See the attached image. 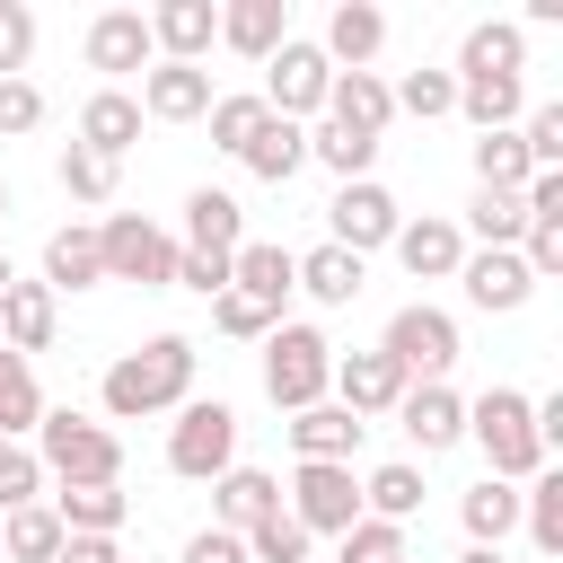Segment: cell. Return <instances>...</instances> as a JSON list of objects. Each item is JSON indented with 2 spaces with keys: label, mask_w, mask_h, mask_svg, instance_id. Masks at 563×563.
I'll use <instances>...</instances> for the list:
<instances>
[{
  "label": "cell",
  "mask_w": 563,
  "mask_h": 563,
  "mask_svg": "<svg viewBox=\"0 0 563 563\" xmlns=\"http://www.w3.org/2000/svg\"><path fill=\"white\" fill-rule=\"evenodd\" d=\"M35 466H44V484H114V475H123V440H114L106 422L70 413V405H44V422H35Z\"/></svg>",
  "instance_id": "obj_2"
},
{
  "label": "cell",
  "mask_w": 563,
  "mask_h": 563,
  "mask_svg": "<svg viewBox=\"0 0 563 563\" xmlns=\"http://www.w3.org/2000/svg\"><path fill=\"white\" fill-rule=\"evenodd\" d=\"M211 325H220V334H238V343H264V334H273L282 317H264V308H255L246 290H220V299H211Z\"/></svg>",
  "instance_id": "obj_48"
},
{
  "label": "cell",
  "mask_w": 563,
  "mask_h": 563,
  "mask_svg": "<svg viewBox=\"0 0 563 563\" xmlns=\"http://www.w3.org/2000/svg\"><path fill=\"white\" fill-rule=\"evenodd\" d=\"M387 97H396V114H413V123H440V114H457V79H449V70H405Z\"/></svg>",
  "instance_id": "obj_38"
},
{
  "label": "cell",
  "mask_w": 563,
  "mask_h": 563,
  "mask_svg": "<svg viewBox=\"0 0 563 563\" xmlns=\"http://www.w3.org/2000/svg\"><path fill=\"white\" fill-rule=\"evenodd\" d=\"M308 158H325V167H334V176L352 185V176H369L378 141H361V132H343V123H317V132H308Z\"/></svg>",
  "instance_id": "obj_42"
},
{
  "label": "cell",
  "mask_w": 563,
  "mask_h": 563,
  "mask_svg": "<svg viewBox=\"0 0 563 563\" xmlns=\"http://www.w3.org/2000/svg\"><path fill=\"white\" fill-rule=\"evenodd\" d=\"M238 167H246V176H264V185H290V176L308 167V123H282V114H264V132L238 150Z\"/></svg>",
  "instance_id": "obj_30"
},
{
  "label": "cell",
  "mask_w": 563,
  "mask_h": 563,
  "mask_svg": "<svg viewBox=\"0 0 563 563\" xmlns=\"http://www.w3.org/2000/svg\"><path fill=\"white\" fill-rule=\"evenodd\" d=\"M238 246H246V211H238V194L194 185V194H185V255H238Z\"/></svg>",
  "instance_id": "obj_21"
},
{
  "label": "cell",
  "mask_w": 563,
  "mask_h": 563,
  "mask_svg": "<svg viewBox=\"0 0 563 563\" xmlns=\"http://www.w3.org/2000/svg\"><path fill=\"white\" fill-rule=\"evenodd\" d=\"M106 282V255H97V229L88 220H70V229H53L44 238V290L62 299V290H97Z\"/></svg>",
  "instance_id": "obj_28"
},
{
  "label": "cell",
  "mask_w": 563,
  "mask_h": 563,
  "mask_svg": "<svg viewBox=\"0 0 563 563\" xmlns=\"http://www.w3.org/2000/svg\"><path fill=\"white\" fill-rule=\"evenodd\" d=\"M396 422H405V440H413L422 457H440V449L466 440V396H457L449 378H422V387L396 396Z\"/></svg>",
  "instance_id": "obj_12"
},
{
  "label": "cell",
  "mask_w": 563,
  "mask_h": 563,
  "mask_svg": "<svg viewBox=\"0 0 563 563\" xmlns=\"http://www.w3.org/2000/svg\"><path fill=\"white\" fill-rule=\"evenodd\" d=\"M457 282H466V299L475 308H493V317H510V308H528V264H519V246H466V264H457Z\"/></svg>",
  "instance_id": "obj_17"
},
{
  "label": "cell",
  "mask_w": 563,
  "mask_h": 563,
  "mask_svg": "<svg viewBox=\"0 0 563 563\" xmlns=\"http://www.w3.org/2000/svg\"><path fill=\"white\" fill-rule=\"evenodd\" d=\"M185 563H246V537H229V528H194V537H185Z\"/></svg>",
  "instance_id": "obj_52"
},
{
  "label": "cell",
  "mask_w": 563,
  "mask_h": 563,
  "mask_svg": "<svg viewBox=\"0 0 563 563\" xmlns=\"http://www.w3.org/2000/svg\"><path fill=\"white\" fill-rule=\"evenodd\" d=\"M519 150L537 176H563V106H528L519 114Z\"/></svg>",
  "instance_id": "obj_41"
},
{
  "label": "cell",
  "mask_w": 563,
  "mask_h": 563,
  "mask_svg": "<svg viewBox=\"0 0 563 563\" xmlns=\"http://www.w3.org/2000/svg\"><path fill=\"white\" fill-rule=\"evenodd\" d=\"M97 255H106V282H141V290H167L176 282V238L141 211H114L97 229Z\"/></svg>",
  "instance_id": "obj_7"
},
{
  "label": "cell",
  "mask_w": 563,
  "mask_h": 563,
  "mask_svg": "<svg viewBox=\"0 0 563 563\" xmlns=\"http://www.w3.org/2000/svg\"><path fill=\"white\" fill-rule=\"evenodd\" d=\"M466 229H475L484 246H519V238H528V202H519V194H475V202H466Z\"/></svg>",
  "instance_id": "obj_40"
},
{
  "label": "cell",
  "mask_w": 563,
  "mask_h": 563,
  "mask_svg": "<svg viewBox=\"0 0 563 563\" xmlns=\"http://www.w3.org/2000/svg\"><path fill=\"white\" fill-rule=\"evenodd\" d=\"M255 132H264V97H255V88H246V97H211V141H220L229 158H238Z\"/></svg>",
  "instance_id": "obj_44"
},
{
  "label": "cell",
  "mask_w": 563,
  "mask_h": 563,
  "mask_svg": "<svg viewBox=\"0 0 563 563\" xmlns=\"http://www.w3.org/2000/svg\"><path fill=\"white\" fill-rule=\"evenodd\" d=\"M519 264H528V282H554V273H563V220H528Z\"/></svg>",
  "instance_id": "obj_49"
},
{
  "label": "cell",
  "mask_w": 563,
  "mask_h": 563,
  "mask_svg": "<svg viewBox=\"0 0 563 563\" xmlns=\"http://www.w3.org/2000/svg\"><path fill=\"white\" fill-rule=\"evenodd\" d=\"M273 510H282V484H273L264 466H229V475L211 484V528H229V537L264 528Z\"/></svg>",
  "instance_id": "obj_22"
},
{
  "label": "cell",
  "mask_w": 563,
  "mask_h": 563,
  "mask_svg": "<svg viewBox=\"0 0 563 563\" xmlns=\"http://www.w3.org/2000/svg\"><path fill=\"white\" fill-rule=\"evenodd\" d=\"M361 282H369V264L343 255V246H308V255H299V290H308L317 308H352Z\"/></svg>",
  "instance_id": "obj_31"
},
{
  "label": "cell",
  "mask_w": 563,
  "mask_h": 563,
  "mask_svg": "<svg viewBox=\"0 0 563 563\" xmlns=\"http://www.w3.org/2000/svg\"><path fill=\"white\" fill-rule=\"evenodd\" d=\"M405 563H413V554H405Z\"/></svg>",
  "instance_id": "obj_57"
},
{
  "label": "cell",
  "mask_w": 563,
  "mask_h": 563,
  "mask_svg": "<svg viewBox=\"0 0 563 563\" xmlns=\"http://www.w3.org/2000/svg\"><path fill=\"white\" fill-rule=\"evenodd\" d=\"M167 466H176L185 484H220V475L238 466V413H229L220 396H185L176 422H167Z\"/></svg>",
  "instance_id": "obj_5"
},
{
  "label": "cell",
  "mask_w": 563,
  "mask_h": 563,
  "mask_svg": "<svg viewBox=\"0 0 563 563\" xmlns=\"http://www.w3.org/2000/svg\"><path fill=\"white\" fill-rule=\"evenodd\" d=\"M150 62H158V44H150V18L141 9H97L88 18V70H106V88L123 70H150Z\"/></svg>",
  "instance_id": "obj_13"
},
{
  "label": "cell",
  "mask_w": 563,
  "mask_h": 563,
  "mask_svg": "<svg viewBox=\"0 0 563 563\" xmlns=\"http://www.w3.org/2000/svg\"><path fill=\"white\" fill-rule=\"evenodd\" d=\"M325 123H343V132L378 141V132L396 123V97H387V79H378V70H334V88H325Z\"/></svg>",
  "instance_id": "obj_20"
},
{
  "label": "cell",
  "mask_w": 563,
  "mask_h": 563,
  "mask_svg": "<svg viewBox=\"0 0 563 563\" xmlns=\"http://www.w3.org/2000/svg\"><path fill=\"white\" fill-rule=\"evenodd\" d=\"M132 106H141L150 123H194V114H211V70H202V62H150Z\"/></svg>",
  "instance_id": "obj_14"
},
{
  "label": "cell",
  "mask_w": 563,
  "mask_h": 563,
  "mask_svg": "<svg viewBox=\"0 0 563 563\" xmlns=\"http://www.w3.org/2000/svg\"><path fill=\"white\" fill-rule=\"evenodd\" d=\"M387 246H396V264H405L413 282H457V264H466V229H457V220H440V211L405 220Z\"/></svg>",
  "instance_id": "obj_15"
},
{
  "label": "cell",
  "mask_w": 563,
  "mask_h": 563,
  "mask_svg": "<svg viewBox=\"0 0 563 563\" xmlns=\"http://www.w3.org/2000/svg\"><path fill=\"white\" fill-rule=\"evenodd\" d=\"M53 563H123V545H114V537H62Z\"/></svg>",
  "instance_id": "obj_53"
},
{
  "label": "cell",
  "mask_w": 563,
  "mask_h": 563,
  "mask_svg": "<svg viewBox=\"0 0 563 563\" xmlns=\"http://www.w3.org/2000/svg\"><path fill=\"white\" fill-rule=\"evenodd\" d=\"M457 114H466L475 132H519L528 79H457Z\"/></svg>",
  "instance_id": "obj_32"
},
{
  "label": "cell",
  "mask_w": 563,
  "mask_h": 563,
  "mask_svg": "<svg viewBox=\"0 0 563 563\" xmlns=\"http://www.w3.org/2000/svg\"><path fill=\"white\" fill-rule=\"evenodd\" d=\"M176 282L202 290V299H220V290H229V255H185V246H176Z\"/></svg>",
  "instance_id": "obj_51"
},
{
  "label": "cell",
  "mask_w": 563,
  "mask_h": 563,
  "mask_svg": "<svg viewBox=\"0 0 563 563\" xmlns=\"http://www.w3.org/2000/svg\"><path fill=\"white\" fill-rule=\"evenodd\" d=\"M44 422V387H35V369L0 343V440H26Z\"/></svg>",
  "instance_id": "obj_36"
},
{
  "label": "cell",
  "mask_w": 563,
  "mask_h": 563,
  "mask_svg": "<svg viewBox=\"0 0 563 563\" xmlns=\"http://www.w3.org/2000/svg\"><path fill=\"white\" fill-rule=\"evenodd\" d=\"M457 563H501V545H466V554H457Z\"/></svg>",
  "instance_id": "obj_54"
},
{
  "label": "cell",
  "mask_w": 563,
  "mask_h": 563,
  "mask_svg": "<svg viewBox=\"0 0 563 563\" xmlns=\"http://www.w3.org/2000/svg\"><path fill=\"white\" fill-rule=\"evenodd\" d=\"M325 88H334V62L308 44V35H290L273 62H264V114H282V123H308V114H325Z\"/></svg>",
  "instance_id": "obj_8"
},
{
  "label": "cell",
  "mask_w": 563,
  "mask_h": 563,
  "mask_svg": "<svg viewBox=\"0 0 563 563\" xmlns=\"http://www.w3.org/2000/svg\"><path fill=\"white\" fill-rule=\"evenodd\" d=\"M44 501H53V519H62V537H114V528L132 519V501H123L114 484H53Z\"/></svg>",
  "instance_id": "obj_29"
},
{
  "label": "cell",
  "mask_w": 563,
  "mask_h": 563,
  "mask_svg": "<svg viewBox=\"0 0 563 563\" xmlns=\"http://www.w3.org/2000/svg\"><path fill=\"white\" fill-rule=\"evenodd\" d=\"M26 501H44V466H35V449L0 440V510H26Z\"/></svg>",
  "instance_id": "obj_46"
},
{
  "label": "cell",
  "mask_w": 563,
  "mask_h": 563,
  "mask_svg": "<svg viewBox=\"0 0 563 563\" xmlns=\"http://www.w3.org/2000/svg\"><path fill=\"white\" fill-rule=\"evenodd\" d=\"M53 554H62V519H53V501L0 510V563H53Z\"/></svg>",
  "instance_id": "obj_33"
},
{
  "label": "cell",
  "mask_w": 563,
  "mask_h": 563,
  "mask_svg": "<svg viewBox=\"0 0 563 563\" xmlns=\"http://www.w3.org/2000/svg\"><path fill=\"white\" fill-rule=\"evenodd\" d=\"M325 378H334V343H325L317 325L282 317V325L264 334V396H273L282 413H308V405H325Z\"/></svg>",
  "instance_id": "obj_4"
},
{
  "label": "cell",
  "mask_w": 563,
  "mask_h": 563,
  "mask_svg": "<svg viewBox=\"0 0 563 563\" xmlns=\"http://www.w3.org/2000/svg\"><path fill=\"white\" fill-rule=\"evenodd\" d=\"M378 44H387V9H369V0H334V18H325V62L334 70H369L378 62Z\"/></svg>",
  "instance_id": "obj_24"
},
{
  "label": "cell",
  "mask_w": 563,
  "mask_h": 563,
  "mask_svg": "<svg viewBox=\"0 0 563 563\" xmlns=\"http://www.w3.org/2000/svg\"><path fill=\"white\" fill-rule=\"evenodd\" d=\"M141 18H150L158 62H202V53L220 44V9H211V0H158V9H141Z\"/></svg>",
  "instance_id": "obj_18"
},
{
  "label": "cell",
  "mask_w": 563,
  "mask_h": 563,
  "mask_svg": "<svg viewBox=\"0 0 563 563\" xmlns=\"http://www.w3.org/2000/svg\"><path fill=\"white\" fill-rule=\"evenodd\" d=\"M457 519H466V537H475V545H501V537L519 528V484H501V475H484V484H466V501H457Z\"/></svg>",
  "instance_id": "obj_35"
},
{
  "label": "cell",
  "mask_w": 563,
  "mask_h": 563,
  "mask_svg": "<svg viewBox=\"0 0 563 563\" xmlns=\"http://www.w3.org/2000/svg\"><path fill=\"white\" fill-rule=\"evenodd\" d=\"M378 352H387L413 387H422V378H449V369H457V317H449V308H431V299H405V308L387 317Z\"/></svg>",
  "instance_id": "obj_6"
},
{
  "label": "cell",
  "mask_w": 563,
  "mask_h": 563,
  "mask_svg": "<svg viewBox=\"0 0 563 563\" xmlns=\"http://www.w3.org/2000/svg\"><path fill=\"white\" fill-rule=\"evenodd\" d=\"M26 53H35V9L0 0V79H26Z\"/></svg>",
  "instance_id": "obj_47"
},
{
  "label": "cell",
  "mask_w": 563,
  "mask_h": 563,
  "mask_svg": "<svg viewBox=\"0 0 563 563\" xmlns=\"http://www.w3.org/2000/svg\"><path fill=\"white\" fill-rule=\"evenodd\" d=\"M53 325H62V299L44 282H9L0 290V343L26 361V352H53Z\"/></svg>",
  "instance_id": "obj_23"
},
{
  "label": "cell",
  "mask_w": 563,
  "mask_h": 563,
  "mask_svg": "<svg viewBox=\"0 0 563 563\" xmlns=\"http://www.w3.org/2000/svg\"><path fill=\"white\" fill-rule=\"evenodd\" d=\"M282 431H290V449H299V457H317V466H352V449H361V431H369V422H352V413L325 396V405L290 413Z\"/></svg>",
  "instance_id": "obj_26"
},
{
  "label": "cell",
  "mask_w": 563,
  "mask_h": 563,
  "mask_svg": "<svg viewBox=\"0 0 563 563\" xmlns=\"http://www.w3.org/2000/svg\"><path fill=\"white\" fill-rule=\"evenodd\" d=\"M0 211H9V185H0Z\"/></svg>",
  "instance_id": "obj_56"
},
{
  "label": "cell",
  "mask_w": 563,
  "mask_h": 563,
  "mask_svg": "<svg viewBox=\"0 0 563 563\" xmlns=\"http://www.w3.org/2000/svg\"><path fill=\"white\" fill-rule=\"evenodd\" d=\"M308 545H317V537H308L290 510H273L264 528H246V563H308Z\"/></svg>",
  "instance_id": "obj_43"
},
{
  "label": "cell",
  "mask_w": 563,
  "mask_h": 563,
  "mask_svg": "<svg viewBox=\"0 0 563 563\" xmlns=\"http://www.w3.org/2000/svg\"><path fill=\"white\" fill-rule=\"evenodd\" d=\"M519 70H528V35H519L510 18H484V26H466L449 79H519Z\"/></svg>",
  "instance_id": "obj_25"
},
{
  "label": "cell",
  "mask_w": 563,
  "mask_h": 563,
  "mask_svg": "<svg viewBox=\"0 0 563 563\" xmlns=\"http://www.w3.org/2000/svg\"><path fill=\"white\" fill-rule=\"evenodd\" d=\"M413 378L369 343V352H334V378H325V396L352 413V422H369V413H396V396H405Z\"/></svg>",
  "instance_id": "obj_11"
},
{
  "label": "cell",
  "mask_w": 563,
  "mask_h": 563,
  "mask_svg": "<svg viewBox=\"0 0 563 563\" xmlns=\"http://www.w3.org/2000/svg\"><path fill=\"white\" fill-rule=\"evenodd\" d=\"M282 510H290L308 537H343V528L361 519V475H352V466H317V457H299Z\"/></svg>",
  "instance_id": "obj_10"
},
{
  "label": "cell",
  "mask_w": 563,
  "mask_h": 563,
  "mask_svg": "<svg viewBox=\"0 0 563 563\" xmlns=\"http://www.w3.org/2000/svg\"><path fill=\"white\" fill-rule=\"evenodd\" d=\"M106 413L114 422H150V413H176L185 396H194V343L185 334H150L141 352H123V361H106Z\"/></svg>",
  "instance_id": "obj_1"
},
{
  "label": "cell",
  "mask_w": 563,
  "mask_h": 563,
  "mask_svg": "<svg viewBox=\"0 0 563 563\" xmlns=\"http://www.w3.org/2000/svg\"><path fill=\"white\" fill-rule=\"evenodd\" d=\"M466 440L484 449V466H493L501 484H528V475L545 466V440H537V413H528L519 387H484V396L466 405Z\"/></svg>",
  "instance_id": "obj_3"
},
{
  "label": "cell",
  "mask_w": 563,
  "mask_h": 563,
  "mask_svg": "<svg viewBox=\"0 0 563 563\" xmlns=\"http://www.w3.org/2000/svg\"><path fill=\"white\" fill-rule=\"evenodd\" d=\"M132 141H141V106H132V88H97V97L79 106V150H97V158L123 167Z\"/></svg>",
  "instance_id": "obj_27"
},
{
  "label": "cell",
  "mask_w": 563,
  "mask_h": 563,
  "mask_svg": "<svg viewBox=\"0 0 563 563\" xmlns=\"http://www.w3.org/2000/svg\"><path fill=\"white\" fill-rule=\"evenodd\" d=\"M62 194L70 202H114V158H97V150H62Z\"/></svg>",
  "instance_id": "obj_45"
},
{
  "label": "cell",
  "mask_w": 563,
  "mask_h": 563,
  "mask_svg": "<svg viewBox=\"0 0 563 563\" xmlns=\"http://www.w3.org/2000/svg\"><path fill=\"white\" fill-rule=\"evenodd\" d=\"M334 563H405V528H396V519H369V510H361V519H352V528L334 537Z\"/></svg>",
  "instance_id": "obj_39"
},
{
  "label": "cell",
  "mask_w": 563,
  "mask_h": 563,
  "mask_svg": "<svg viewBox=\"0 0 563 563\" xmlns=\"http://www.w3.org/2000/svg\"><path fill=\"white\" fill-rule=\"evenodd\" d=\"M9 282H18V273H9V255H0V290H9Z\"/></svg>",
  "instance_id": "obj_55"
},
{
  "label": "cell",
  "mask_w": 563,
  "mask_h": 563,
  "mask_svg": "<svg viewBox=\"0 0 563 563\" xmlns=\"http://www.w3.org/2000/svg\"><path fill=\"white\" fill-rule=\"evenodd\" d=\"M220 44L264 70V62L290 44V0H229V9H220Z\"/></svg>",
  "instance_id": "obj_19"
},
{
  "label": "cell",
  "mask_w": 563,
  "mask_h": 563,
  "mask_svg": "<svg viewBox=\"0 0 563 563\" xmlns=\"http://www.w3.org/2000/svg\"><path fill=\"white\" fill-rule=\"evenodd\" d=\"M229 290H246L264 317H282V308H290V290H299V255H290V246H273V238H246V246L229 255Z\"/></svg>",
  "instance_id": "obj_16"
},
{
  "label": "cell",
  "mask_w": 563,
  "mask_h": 563,
  "mask_svg": "<svg viewBox=\"0 0 563 563\" xmlns=\"http://www.w3.org/2000/svg\"><path fill=\"white\" fill-rule=\"evenodd\" d=\"M361 510L405 528V519L422 510V466H413V457H396V466H369V475H361Z\"/></svg>",
  "instance_id": "obj_34"
},
{
  "label": "cell",
  "mask_w": 563,
  "mask_h": 563,
  "mask_svg": "<svg viewBox=\"0 0 563 563\" xmlns=\"http://www.w3.org/2000/svg\"><path fill=\"white\" fill-rule=\"evenodd\" d=\"M528 150H519V132H484L475 141V194H528Z\"/></svg>",
  "instance_id": "obj_37"
},
{
  "label": "cell",
  "mask_w": 563,
  "mask_h": 563,
  "mask_svg": "<svg viewBox=\"0 0 563 563\" xmlns=\"http://www.w3.org/2000/svg\"><path fill=\"white\" fill-rule=\"evenodd\" d=\"M325 246H343V255H361L369 264V246H387L396 229H405V211H396V194L378 185V176H352V185H334V202H325Z\"/></svg>",
  "instance_id": "obj_9"
},
{
  "label": "cell",
  "mask_w": 563,
  "mask_h": 563,
  "mask_svg": "<svg viewBox=\"0 0 563 563\" xmlns=\"http://www.w3.org/2000/svg\"><path fill=\"white\" fill-rule=\"evenodd\" d=\"M44 123V88L35 79H0V132L18 141V132H35Z\"/></svg>",
  "instance_id": "obj_50"
}]
</instances>
